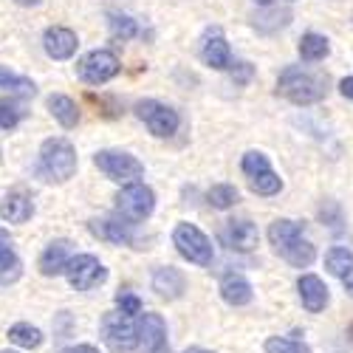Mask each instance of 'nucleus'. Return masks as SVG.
Returning a JSON list of instances; mask_svg holds the SVG:
<instances>
[{
	"instance_id": "2f4dec72",
	"label": "nucleus",
	"mask_w": 353,
	"mask_h": 353,
	"mask_svg": "<svg viewBox=\"0 0 353 353\" xmlns=\"http://www.w3.org/2000/svg\"><path fill=\"white\" fill-rule=\"evenodd\" d=\"M110 32H113L116 40H130V37L139 34V26L128 14H110Z\"/></svg>"
},
{
	"instance_id": "c03bdc74",
	"label": "nucleus",
	"mask_w": 353,
	"mask_h": 353,
	"mask_svg": "<svg viewBox=\"0 0 353 353\" xmlns=\"http://www.w3.org/2000/svg\"><path fill=\"white\" fill-rule=\"evenodd\" d=\"M0 353H14V350H0Z\"/></svg>"
},
{
	"instance_id": "9d476101",
	"label": "nucleus",
	"mask_w": 353,
	"mask_h": 353,
	"mask_svg": "<svg viewBox=\"0 0 353 353\" xmlns=\"http://www.w3.org/2000/svg\"><path fill=\"white\" fill-rule=\"evenodd\" d=\"M136 116L147 125V130L159 139H167L179 130V113L159 99H141L136 105Z\"/></svg>"
},
{
	"instance_id": "37998d69",
	"label": "nucleus",
	"mask_w": 353,
	"mask_h": 353,
	"mask_svg": "<svg viewBox=\"0 0 353 353\" xmlns=\"http://www.w3.org/2000/svg\"><path fill=\"white\" fill-rule=\"evenodd\" d=\"M347 336H350V342H353V325H350V328H347Z\"/></svg>"
},
{
	"instance_id": "423d86ee",
	"label": "nucleus",
	"mask_w": 353,
	"mask_h": 353,
	"mask_svg": "<svg viewBox=\"0 0 353 353\" xmlns=\"http://www.w3.org/2000/svg\"><path fill=\"white\" fill-rule=\"evenodd\" d=\"M116 210H119V215L128 221V223H136V221H144L150 218L153 210H156V195L153 190L136 181V184H125L119 190V195H116Z\"/></svg>"
},
{
	"instance_id": "4468645a",
	"label": "nucleus",
	"mask_w": 353,
	"mask_h": 353,
	"mask_svg": "<svg viewBox=\"0 0 353 353\" xmlns=\"http://www.w3.org/2000/svg\"><path fill=\"white\" fill-rule=\"evenodd\" d=\"M297 291H300V303L305 311L311 314H319V311H325L328 303H331V291L328 285L322 283L316 274H303L297 280Z\"/></svg>"
},
{
	"instance_id": "b1692460",
	"label": "nucleus",
	"mask_w": 353,
	"mask_h": 353,
	"mask_svg": "<svg viewBox=\"0 0 353 353\" xmlns=\"http://www.w3.org/2000/svg\"><path fill=\"white\" fill-rule=\"evenodd\" d=\"M328 54H331L328 37H322V34H316V32L303 34V40H300V57H303L305 63H319V60H325Z\"/></svg>"
},
{
	"instance_id": "cd10ccee",
	"label": "nucleus",
	"mask_w": 353,
	"mask_h": 353,
	"mask_svg": "<svg viewBox=\"0 0 353 353\" xmlns=\"http://www.w3.org/2000/svg\"><path fill=\"white\" fill-rule=\"evenodd\" d=\"M325 269L336 277H345L350 269H353V252L345 249V246H334L328 254H325Z\"/></svg>"
},
{
	"instance_id": "20e7f679",
	"label": "nucleus",
	"mask_w": 353,
	"mask_h": 353,
	"mask_svg": "<svg viewBox=\"0 0 353 353\" xmlns=\"http://www.w3.org/2000/svg\"><path fill=\"white\" fill-rule=\"evenodd\" d=\"M172 246L179 249V254L195 266H212L215 260V246L212 241L192 223H179L172 229Z\"/></svg>"
},
{
	"instance_id": "ddd939ff",
	"label": "nucleus",
	"mask_w": 353,
	"mask_h": 353,
	"mask_svg": "<svg viewBox=\"0 0 353 353\" xmlns=\"http://www.w3.org/2000/svg\"><path fill=\"white\" fill-rule=\"evenodd\" d=\"M77 46H79L77 34L65 26H51L43 34V48H46V54L51 57V60H71V57L77 54Z\"/></svg>"
},
{
	"instance_id": "4be33fe9",
	"label": "nucleus",
	"mask_w": 353,
	"mask_h": 353,
	"mask_svg": "<svg viewBox=\"0 0 353 353\" xmlns=\"http://www.w3.org/2000/svg\"><path fill=\"white\" fill-rule=\"evenodd\" d=\"M288 23H291V9H280V6H266L252 17L254 32H260V34H277Z\"/></svg>"
},
{
	"instance_id": "1a4fd4ad",
	"label": "nucleus",
	"mask_w": 353,
	"mask_h": 353,
	"mask_svg": "<svg viewBox=\"0 0 353 353\" xmlns=\"http://www.w3.org/2000/svg\"><path fill=\"white\" fill-rule=\"evenodd\" d=\"M102 339L113 353H130L139 347V328L119 311L102 316Z\"/></svg>"
},
{
	"instance_id": "c85d7f7f",
	"label": "nucleus",
	"mask_w": 353,
	"mask_h": 353,
	"mask_svg": "<svg viewBox=\"0 0 353 353\" xmlns=\"http://www.w3.org/2000/svg\"><path fill=\"white\" fill-rule=\"evenodd\" d=\"M297 336H300L297 331H294L291 336H269L266 339V353H311L308 345Z\"/></svg>"
},
{
	"instance_id": "f3484780",
	"label": "nucleus",
	"mask_w": 353,
	"mask_h": 353,
	"mask_svg": "<svg viewBox=\"0 0 353 353\" xmlns=\"http://www.w3.org/2000/svg\"><path fill=\"white\" fill-rule=\"evenodd\" d=\"M223 241H226V246L234 249V252H252V249H257V243H260V232H257V226H254L252 221H246V218L229 221L226 229H223Z\"/></svg>"
},
{
	"instance_id": "5701e85b",
	"label": "nucleus",
	"mask_w": 353,
	"mask_h": 353,
	"mask_svg": "<svg viewBox=\"0 0 353 353\" xmlns=\"http://www.w3.org/2000/svg\"><path fill=\"white\" fill-rule=\"evenodd\" d=\"M46 105H48L51 116H54V119L60 122L65 130H71V128L79 125V108H77V102H74L71 97H65V94H51Z\"/></svg>"
},
{
	"instance_id": "72a5a7b5",
	"label": "nucleus",
	"mask_w": 353,
	"mask_h": 353,
	"mask_svg": "<svg viewBox=\"0 0 353 353\" xmlns=\"http://www.w3.org/2000/svg\"><path fill=\"white\" fill-rule=\"evenodd\" d=\"M319 218L325 221V223H328L331 229H339V226H342V212H339V207H336L334 201H325V203H322V210H319Z\"/></svg>"
},
{
	"instance_id": "a211bd4d",
	"label": "nucleus",
	"mask_w": 353,
	"mask_h": 353,
	"mask_svg": "<svg viewBox=\"0 0 353 353\" xmlns=\"http://www.w3.org/2000/svg\"><path fill=\"white\" fill-rule=\"evenodd\" d=\"M71 241H51L46 249H43V254H40V272L46 274V277H57V274H65V269H68V263H71Z\"/></svg>"
},
{
	"instance_id": "6e6552de",
	"label": "nucleus",
	"mask_w": 353,
	"mask_h": 353,
	"mask_svg": "<svg viewBox=\"0 0 353 353\" xmlns=\"http://www.w3.org/2000/svg\"><path fill=\"white\" fill-rule=\"evenodd\" d=\"M122 71L119 57L108 48H97V51H88L82 60L77 63V74L85 85H105L108 79H113L116 74Z\"/></svg>"
},
{
	"instance_id": "0eeeda50",
	"label": "nucleus",
	"mask_w": 353,
	"mask_h": 353,
	"mask_svg": "<svg viewBox=\"0 0 353 353\" xmlns=\"http://www.w3.org/2000/svg\"><path fill=\"white\" fill-rule=\"evenodd\" d=\"M94 164L108 175V179L119 181V184H136L144 175V164L125 150H99L94 156Z\"/></svg>"
},
{
	"instance_id": "39448f33",
	"label": "nucleus",
	"mask_w": 353,
	"mask_h": 353,
	"mask_svg": "<svg viewBox=\"0 0 353 353\" xmlns=\"http://www.w3.org/2000/svg\"><path fill=\"white\" fill-rule=\"evenodd\" d=\"M241 170L246 175V181L252 187V192L263 195V198H272L283 190V181H280V175L272 170L266 153H260V150H249L241 161Z\"/></svg>"
},
{
	"instance_id": "79ce46f5",
	"label": "nucleus",
	"mask_w": 353,
	"mask_h": 353,
	"mask_svg": "<svg viewBox=\"0 0 353 353\" xmlns=\"http://www.w3.org/2000/svg\"><path fill=\"white\" fill-rule=\"evenodd\" d=\"M190 353H212V350H201V347H195V350H190Z\"/></svg>"
},
{
	"instance_id": "9b49d317",
	"label": "nucleus",
	"mask_w": 353,
	"mask_h": 353,
	"mask_svg": "<svg viewBox=\"0 0 353 353\" xmlns=\"http://www.w3.org/2000/svg\"><path fill=\"white\" fill-rule=\"evenodd\" d=\"M65 277L77 291H91V288H97V285H102L108 280V269L94 254H77L68 263Z\"/></svg>"
},
{
	"instance_id": "393cba45",
	"label": "nucleus",
	"mask_w": 353,
	"mask_h": 353,
	"mask_svg": "<svg viewBox=\"0 0 353 353\" xmlns=\"http://www.w3.org/2000/svg\"><path fill=\"white\" fill-rule=\"evenodd\" d=\"M9 342H14L17 347H26V350H34L43 345V331L28 325V322H17V325L9 328Z\"/></svg>"
},
{
	"instance_id": "e433bc0d",
	"label": "nucleus",
	"mask_w": 353,
	"mask_h": 353,
	"mask_svg": "<svg viewBox=\"0 0 353 353\" xmlns=\"http://www.w3.org/2000/svg\"><path fill=\"white\" fill-rule=\"evenodd\" d=\"M60 353H99V350L94 345H71V347H65Z\"/></svg>"
},
{
	"instance_id": "dca6fc26",
	"label": "nucleus",
	"mask_w": 353,
	"mask_h": 353,
	"mask_svg": "<svg viewBox=\"0 0 353 353\" xmlns=\"http://www.w3.org/2000/svg\"><path fill=\"white\" fill-rule=\"evenodd\" d=\"M201 60L207 63L210 68H215V71H226L232 65V51H229V43H226L221 28H212V32L203 37Z\"/></svg>"
},
{
	"instance_id": "58836bf2",
	"label": "nucleus",
	"mask_w": 353,
	"mask_h": 353,
	"mask_svg": "<svg viewBox=\"0 0 353 353\" xmlns=\"http://www.w3.org/2000/svg\"><path fill=\"white\" fill-rule=\"evenodd\" d=\"M17 3H20V6H40L43 0H17Z\"/></svg>"
},
{
	"instance_id": "7ed1b4c3",
	"label": "nucleus",
	"mask_w": 353,
	"mask_h": 353,
	"mask_svg": "<svg viewBox=\"0 0 353 353\" xmlns=\"http://www.w3.org/2000/svg\"><path fill=\"white\" fill-rule=\"evenodd\" d=\"M77 172V150L68 139H46L40 147V164H37V175L43 181H57L63 184L68 179H74Z\"/></svg>"
},
{
	"instance_id": "412c9836",
	"label": "nucleus",
	"mask_w": 353,
	"mask_h": 353,
	"mask_svg": "<svg viewBox=\"0 0 353 353\" xmlns=\"http://www.w3.org/2000/svg\"><path fill=\"white\" fill-rule=\"evenodd\" d=\"M221 297H223L229 305L241 308V305H249V303H252L254 291H252V283H249L243 274L229 272V274L221 277Z\"/></svg>"
},
{
	"instance_id": "a878e982",
	"label": "nucleus",
	"mask_w": 353,
	"mask_h": 353,
	"mask_svg": "<svg viewBox=\"0 0 353 353\" xmlns=\"http://www.w3.org/2000/svg\"><path fill=\"white\" fill-rule=\"evenodd\" d=\"M0 88L9 91V94H17V97H34V91H37L32 79H26L20 74H12L3 65H0Z\"/></svg>"
},
{
	"instance_id": "2eb2a0df",
	"label": "nucleus",
	"mask_w": 353,
	"mask_h": 353,
	"mask_svg": "<svg viewBox=\"0 0 353 353\" xmlns=\"http://www.w3.org/2000/svg\"><path fill=\"white\" fill-rule=\"evenodd\" d=\"M139 345L147 353H167V322L161 314H144L139 325Z\"/></svg>"
},
{
	"instance_id": "c756f323",
	"label": "nucleus",
	"mask_w": 353,
	"mask_h": 353,
	"mask_svg": "<svg viewBox=\"0 0 353 353\" xmlns=\"http://www.w3.org/2000/svg\"><path fill=\"white\" fill-rule=\"evenodd\" d=\"M20 257L6 249V246H0V283H14L20 277Z\"/></svg>"
},
{
	"instance_id": "f8f14e48",
	"label": "nucleus",
	"mask_w": 353,
	"mask_h": 353,
	"mask_svg": "<svg viewBox=\"0 0 353 353\" xmlns=\"http://www.w3.org/2000/svg\"><path fill=\"white\" fill-rule=\"evenodd\" d=\"M133 223H128L125 218H97L88 223L94 238L105 241V243H113V246H130L133 243Z\"/></svg>"
},
{
	"instance_id": "f03ea898",
	"label": "nucleus",
	"mask_w": 353,
	"mask_h": 353,
	"mask_svg": "<svg viewBox=\"0 0 353 353\" xmlns=\"http://www.w3.org/2000/svg\"><path fill=\"white\" fill-rule=\"evenodd\" d=\"M269 241H272L274 252L285 263H291L294 269H308L316 260V249L303 234V223H297V221H288V218L274 221L269 226Z\"/></svg>"
},
{
	"instance_id": "bb28decb",
	"label": "nucleus",
	"mask_w": 353,
	"mask_h": 353,
	"mask_svg": "<svg viewBox=\"0 0 353 353\" xmlns=\"http://www.w3.org/2000/svg\"><path fill=\"white\" fill-rule=\"evenodd\" d=\"M207 201H210L212 210H232L234 203L241 201V195H238V190H234L232 184H215V187H210Z\"/></svg>"
},
{
	"instance_id": "c9c22d12",
	"label": "nucleus",
	"mask_w": 353,
	"mask_h": 353,
	"mask_svg": "<svg viewBox=\"0 0 353 353\" xmlns=\"http://www.w3.org/2000/svg\"><path fill=\"white\" fill-rule=\"evenodd\" d=\"M339 94H342L345 99L353 102V77H345V79L339 82Z\"/></svg>"
},
{
	"instance_id": "7c9ffc66",
	"label": "nucleus",
	"mask_w": 353,
	"mask_h": 353,
	"mask_svg": "<svg viewBox=\"0 0 353 353\" xmlns=\"http://www.w3.org/2000/svg\"><path fill=\"white\" fill-rule=\"evenodd\" d=\"M23 116H26L23 105H17L12 99H0V128L3 130H14L23 122Z\"/></svg>"
},
{
	"instance_id": "6ab92c4d",
	"label": "nucleus",
	"mask_w": 353,
	"mask_h": 353,
	"mask_svg": "<svg viewBox=\"0 0 353 353\" xmlns=\"http://www.w3.org/2000/svg\"><path fill=\"white\" fill-rule=\"evenodd\" d=\"M32 215H34V201L23 190H12L3 195V201H0V218L6 223H26Z\"/></svg>"
},
{
	"instance_id": "f704fd0d",
	"label": "nucleus",
	"mask_w": 353,
	"mask_h": 353,
	"mask_svg": "<svg viewBox=\"0 0 353 353\" xmlns=\"http://www.w3.org/2000/svg\"><path fill=\"white\" fill-rule=\"evenodd\" d=\"M229 71H232V82H238V85H246L254 77V65L249 63H232Z\"/></svg>"
},
{
	"instance_id": "aec40b11",
	"label": "nucleus",
	"mask_w": 353,
	"mask_h": 353,
	"mask_svg": "<svg viewBox=\"0 0 353 353\" xmlns=\"http://www.w3.org/2000/svg\"><path fill=\"white\" fill-rule=\"evenodd\" d=\"M153 291L159 294V297H164V300H179V297H184V291H187V277H184V272L172 269V266L156 269V272H153Z\"/></svg>"
},
{
	"instance_id": "ea45409f",
	"label": "nucleus",
	"mask_w": 353,
	"mask_h": 353,
	"mask_svg": "<svg viewBox=\"0 0 353 353\" xmlns=\"http://www.w3.org/2000/svg\"><path fill=\"white\" fill-rule=\"evenodd\" d=\"M0 246L9 249V234H6V232H0Z\"/></svg>"
},
{
	"instance_id": "4c0bfd02",
	"label": "nucleus",
	"mask_w": 353,
	"mask_h": 353,
	"mask_svg": "<svg viewBox=\"0 0 353 353\" xmlns=\"http://www.w3.org/2000/svg\"><path fill=\"white\" fill-rule=\"evenodd\" d=\"M342 285H345V291H347L350 297H353V269H350V272L342 277Z\"/></svg>"
},
{
	"instance_id": "f257e3e1",
	"label": "nucleus",
	"mask_w": 353,
	"mask_h": 353,
	"mask_svg": "<svg viewBox=\"0 0 353 353\" xmlns=\"http://www.w3.org/2000/svg\"><path fill=\"white\" fill-rule=\"evenodd\" d=\"M328 88H331L328 74L305 71L300 65H288L277 77V94L294 105H316L328 97Z\"/></svg>"
},
{
	"instance_id": "473e14b6",
	"label": "nucleus",
	"mask_w": 353,
	"mask_h": 353,
	"mask_svg": "<svg viewBox=\"0 0 353 353\" xmlns=\"http://www.w3.org/2000/svg\"><path fill=\"white\" fill-rule=\"evenodd\" d=\"M116 305H119V314L128 316V319L141 314V300L136 297L133 291H119V294H116Z\"/></svg>"
},
{
	"instance_id": "a19ab883",
	"label": "nucleus",
	"mask_w": 353,
	"mask_h": 353,
	"mask_svg": "<svg viewBox=\"0 0 353 353\" xmlns=\"http://www.w3.org/2000/svg\"><path fill=\"white\" fill-rule=\"evenodd\" d=\"M254 3H260L263 9H266V6H274V0H254Z\"/></svg>"
}]
</instances>
